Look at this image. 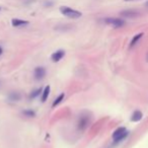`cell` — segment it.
<instances>
[{"label": "cell", "instance_id": "obj_7", "mask_svg": "<svg viewBox=\"0 0 148 148\" xmlns=\"http://www.w3.org/2000/svg\"><path fill=\"white\" fill-rule=\"evenodd\" d=\"M121 15L131 18V17H136V16H138L139 12L136 11V10H125V11L121 12Z\"/></svg>", "mask_w": 148, "mask_h": 148}, {"label": "cell", "instance_id": "obj_10", "mask_svg": "<svg viewBox=\"0 0 148 148\" xmlns=\"http://www.w3.org/2000/svg\"><path fill=\"white\" fill-rule=\"evenodd\" d=\"M20 93L19 92H10V94L8 95V100L11 102H18L20 100Z\"/></svg>", "mask_w": 148, "mask_h": 148}, {"label": "cell", "instance_id": "obj_8", "mask_svg": "<svg viewBox=\"0 0 148 148\" xmlns=\"http://www.w3.org/2000/svg\"><path fill=\"white\" fill-rule=\"evenodd\" d=\"M11 24L13 26H15V28H18V26H22L28 24V21L22 20V19H18V18H13L11 20Z\"/></svg>", "mask_w": 148, "mask_h": 148}, {"label": "cell", "instance_id": "obj_12", "mask_svg": "<svg viewBox=\"0 0 148 148\" xmlns=\"http://www.w3.org/2000/svg\"><path fill=\"white\" fill-rule=\"evenodd\" d=\"M49 93H50V86H46L43 91V95H42V102H46V100L48 98Z\"/></svg>", "mask_w": 148, "mask_h": 148}, {"label": "cell", "instance_id": "obj_9", "mask_svg": "<svg viewBox=\"0 0 148 148\" xmlns=\"http://www.w3.org/2000/svg\"><path fill=\"white\" fill-rule=\"evenodd\" d=\"M142 117H143V115H142L141 112L136 111L133 113L132 117H131V121H132V122H139V121L142 119Z\"/></svg>", "mask_w": 148, "mask_h": 148}, {"label": "cell", "instance_id": "obj_13", "mask_svg": "<svg viewBox=\"0 0 148 148\" xmlns=\"http://www.w3.org/2000/svg\"><path fill=\"white\" fill-rule=\"evenodd\" d=\"M64 96H65V94L64 93H61L60 95H59L57 98H56L55 100H54V102H53V108H55L56 106H58L59 104H60L61 102H62L63 100H64Z\"/></svg>", "mask_w": 148, "mask_h": 148}, {"label": "cell", "instance_id": "obj_16", "mask_svg": "<svg viewBox=\"0 0 148 148\" xmlns=\"http://www.w3.org/2000/svg\"><path fill=\"white\" fill-rule=\"evenodd\" d=\"M1 54H2V48L0 47V55H1Z\"/></svg>", "mask_w": 148, "mask_h": 148}, {"label": "cell", "instance_id": "obj_6", "mask_svg": "<svg viewBox=\"0 0 148 148\" xmlns=\"http://www.w3.org/2000/svg\"><path fill=\"white\" fill-rule=\"evenodd\" d=\"M88 118L86 116H82L79 119V123H78V128L80 130H84L86 128V126L88 125Z\"/></svg>", "mask_w": 148, "mask_h": 148}, {"label": "cell", "instance_id": "obj_17", "mask_svg": "<svg viewBox=\"0 0 148 148\" xmlns=\"http://www.w3.org/2000/svg\"><path fill=\"white\" fill-rule=\"evenodd\" d=\"M145 6H146V7H147V8H148V1H147V2L145 3Z\"/></svg>", "mask_w": 148, "mask_h": 148}, {"label": "cell", "instance_id": "obj_2", "mask_svg": "<svg viewBox=\"0 0 148 148\" xmlns=\"http://www.w3.org/2000/svg\"><path fill=\"white\" fill-rule=\"evenodd\" d=\"M127 135H128V132L125 128H118V129L114 132L113 139L115 140V142H119L121 141V140H123L124 138H126Z\"/></svg>", "mask_w": 148, "mask_h": 148}, {"label": "cell", "instance_id": "obj_11", "mask_svg": "<svg viewBox=\"0 0 148 148\" xmlns=\"http://www.w3.org/2000/svg\"><path fill=\"white\" fill-rule=\"evenodd\" d=\"M142 36H143V34H142V32H141V34H138V35L135 36V37L132 39V41H131V43H130V47H131V48H132V47H134L135 45L137 44V42H138L139 40L142 38Z\"/></svg>", "mask_w": 148, "mask_h": 148}, {"label": "cell", "instance_id": "obj_14", "mask_svg": "<svg viewBox=\"0 0 148 148\" xmlns=\"http://www.w3.org/2000/svg\"><path fill=\"white\" fill-rule=\"evenodd\" d=\"M22 114L24 115L26 117H35L36 114L34 111H32V110H26V111H23Z\"/></svg>", "mask_w": 148, "mask_h": 148}, {"label": "cell", "instance_id": "obj_1", "mask_svg": "<svg viewBox=\"0 0 148 148\" xmlns=\"http://www.w3.org/2000/svg\"><path fill=\"white\" fill-rule=\"evenodd\" d=\"M60 12L63 14V15L67 16L69 18H79L82 13L78 10H75V9H72L70 7L68 6H61L60 7Z\"/></svg>", "mask_w": 148, "mask_h": 148}, {"label": "cell", "instance_id": "obj_18", "mask_svg": "<svg viewBox=\"0 0 148 148\" xmlns=\"http://www.w3.org/2000/svg\"><path fill=\"white\" fill-rule=\"evenodd\" d=\"M125 1H133V0H125Z\"/></svg>", "mask_w": 148, "mask_h": 148}, {"label": "cell", "instance_id": "obj_3", "mask_svg": "<svg viewBox=\"0 0 148 148\" xmlns=\"http://www.w3.org/2000/svg\"><path fill=\"white\" fill-rule=\"evenodd\" d=\"M104 21H106L108 24H110V26H113L114 28H121V26H123L124 24H125V21L123 20V19L115 18V17H109V18H106L104 19Z\"/></svg>", "mask_w": 148, "mask_h": 148}, {"label": "cell", "instance_id": "obj_5", "mask_svg": "<svg viewBox=\"0 0 148 148\" xmlns=\"http://www.w3.org/2000/svg\"><path fill=\"white\" fill-rule=\"evenodd\" d=\"M64 55H65V52L63 51V50H59V51H56L55 53L52 54L51 58L54 62H58V61H60L61 59L64 57Z\"/></svg>", "mask_w": 148, "mask_h": 148}, {"label": "cell", "instance_id": "obj_4", "mask_svg": "<svg viewBox=\"0 0 148 148\" xmlns=\"http://www.w3.org/2000/svg\"><path fill=\"white\" fill-rule=\"evenodd\" d=\"M34 75H35V78L37 80H41L45 77L46 75V70L43 67H37L35 69V72H34Z\"/></svg>", "mask_w": 148, "mask_h": 148}, {"label": "cell", "instance_id": "obj_15", "mask_svg": "<svg viewBox=\"0 0 148 148\" xmlns=\"http://www.w3.org/2000/svg\"><path fill=\"white\" fill-rule=\"evenodd\" d=\"M42 92V89L40 88V89H37V90H35L34 92H32V94H30V98H35L37 95H39L40 93Z\"/></svg>", "mask_w": 148, "mask_h": 148}]
</instances>
